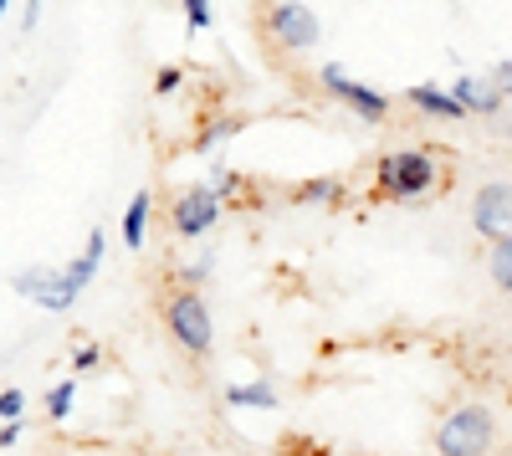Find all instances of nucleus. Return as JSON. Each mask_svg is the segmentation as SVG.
Listing matches in <instances>:
<instances>
[{
	"label": "nucleus",
	"instance_id": "4468645a",
	"mask_svg": "<svg viewBox=\"0 0 512 456\" xmlns=\"http://www.w3.org/2000/svg\"><path fill=\"white\" fill-rule=\"evenodd\" d=\"M292 200L297 205H338V200H344V185H338V180H303V185H297L292 190Z\"/></svg>",
	"mask_w": 512,
	"mask_h": 456
},
{
	"label": "nucleus",
	"instance_id": "f3484780",
	"mask_svg": "<svg viewBox=\"0 0 512 456\" xmlns=\"http://www.w3.org/2000/svg\"><path fill=\"white\" fill-rule=\"evenodd\" d=\"M492 282H497V293L512 287V241L507 236H492Z\"/></svg>",
	"mask_w": 512,
	"mask_h": 456
},
{
	"label": "nucleus",
	"instance_id": "2eb2a0df",
	"mask_svg": "<svg viewBox=\"0 0 512 456\" xmlns=\"http://www.w3.org/2000/svg\"><path fill=\"white\" fill-rule=\"evenodd\" d=\"M241 129H246V118H241V113H221V118H210L205 129H200L195 149H216V144H226V139L241 134Z\"/></svg>",
	"mask_w": 512,
	"mask_h": 456
},
{
	"label": "nucleus",
	"instance_id": "5701e85b",
	"mask_svg": "<svg viewBox=\"0 0 512 456\" xmlns=\"http://www.w3.org/2000/svg\"><path fill=\"white\" fill-rule=\"evenodd\" d=\"M21 431H26V421L16 416V421H6V426H0V451H11L16 441H21Z\"/></svg>",
	"mask_w": 512,
	"mask_h": 456
},
{
	"label": "nucleus",
	"instance_id": "4be33fe9",
	"mask_svg": "<svg viewBox=\"0 0 512 456\" xmlns=\"http://www.w3.org/2000/svg\"><path fill=\"white\" fill-rule=\"evenodd\" d=\"M180 82H185V72H180V67H159V77H154V93H159V98H169V93L180 88Z\"/></svg>",
	"mask_w": 512,
	"mask_h": 456
},
{
	"label": "nucleus",
	"instance_id": "dca6fc26",
	"mask_svg": "<svg viewBox=\"0 0 512 456\" xmlns=\"http://www.w3.org/2000/svg\"><path fill=\"white\" fill-rule=\"evenodd\" d=\"M77 390H82L77 380H57V385L47 390V416H52V421H67V416H72V405H77Z\"/></svg>",
	"mask_w": 512,
	"mask_h": 456
},
{
	"label": "nucleus",
	"instance_id": "1a4fd4ad",
	"mask_svg": "<svg viewBox=\"0 0 512 456\" xmlns=\"http://www.w3.org/2000/svg\"><path fill=\"white\" fill-rule=\"evenodd\" d=\"M451 98L466 108V118H472V113H477V118H497V113L507 108V93L497 88L492 77H456V82H451Z\"/></svg>",
	"mask_w": 512,
	"mask_h": 456
},
{
	"label": "nucleus",
	"instance_id": "f8f14e48",
	"mask_svg": "<svg viewBox=\"0 0 512 456\" xmlns=\"http://www.w3.org/2000/svg\"><path fill=\"white\" fill-rule=\"evenodd\" d=\"M226 405L231 410H277L282 395L272 380H246V385H226Z\"/></svg>",
	"mask_w": 512,
	"mask_h": 456
},
{
	"label": "nucleus",
	"instance_id": "ddd939ff",
	"mask_svg": "<svg viewBox=\"0 0 512 456\" xmlns=\"http://www.w3.org/2000/svg\"><path fill=\"white\" fill-rule=\"evenodd\" d=\"M149 211H154V195L139 190L134 200H128V211H123V246L128 252H144V241H149Z\"/></svg>",
	"mask_w": 512,
	"mask_h": 456
},
{
	"label": "nucleus",
	"instance_id": "20e7f679",
	"mask_svg": "<svg viewBox=\"0 0 512 456\" xmlns=\"http://www.w3.org/2000/svg\"><path fill=\"white\" fill-rule=\"evenodd\" d=\"M267 36L282 52H313L323 41V21L308 0H272L267 6Z\"/></svg>",
	"mask_w": 512,
	"mask_h": 456
},
{
	"label": "nucleus",
	"instance_id": "9d476101",
	"mask_svg": "<svg viewBox=\"0 0 512 456\" xmlns=\"http://www.w3.org/2000/svg\"><path fill=\"white\" fill-rule=\"evenodd\" d=\"M405 103L425 118H436V123H456L466 118V108L451 98V88H436V82H415V88H405Z\"/></svg>",
	"mask_w": 512,
	"mask_h": 456
},
{
	"label": "nucleus",
	"instance_id": "6e6552de",
	"mask_svg": "<svg viewBox=\"0 0 512 456\" xmlns=\"http://www.w3.org/2000/svg\"><path fill=\"white\" fill-rule=\"evenodd\" d=\"M472 226H477V236H507V226H512V185L507 180H487L482 190H477V200H472Z\"/></svg>",
	"mask_w": 512,
	"mask_h": 456
},
{
	"label": "nucleus",
	"instance_id": "aec40b11",
	"mask_svg": "<svg viewBox=\"0 0 512 456\" xmlns=\"http://www.w3.org/2000/svg\"><path fill=\"white\" fill-rule=\"evenodd\" d=\"M16 416H26V390H0V421H16Z\"/></svg>",
	"mask_w": 512,
	"mask_h": 456
},
{
	"label": "nucleus",
	"instance_id": "6ab92c4d",
	"mask_svg": "<svg viewBox=\"0 0 512 456\" xmlns=\"http://www.w3.org/2000/svg\"><path fill=\"white\" fill-rule=\"evenodd\" d=\"M210 21H216V6H210V0H185V26L190 31H210Z\"/></svg>",
	"mask_w": 512,
	"mask_h": 456
},
{
	"label": "nucleus",
	"instance_id": "a878e982",
	"mask_svg": "<svg viewBox=\"0 0 512 456\" xmlns=\"http://www.w3.org/2000/svg\"><path fill=\"white\" fill-rule=\"evenodd\" d=\"M0 16H11V0H0Z\"/></svg>",
	"mask_w": 512,
	"mask_h": 456
},
{
	"label": "nucleus",
	"instance_id": "f257e3e1",
	"mask_svg": "<svg viewBox=\"0 0 512 456\" xmlns=\"http://www.w3.org/2000/svg\"><path fill=\"white\" fill-rule=\"evenodd\" d=\"M436 185H441V159L431 149H390V154H379V164H374V190L384 200L415 205Z\"/></svg>",
	"mask_w": 512,
	"mask_h": 456
},
{
	"label": "nucleus",
	"instance_id": "a211bd4d",
	"mask_svg": "<svg viewBox=\"0 0 512 456\" xmlns=\"http://www.w3.org/2000/svg\"><path fill=\"white\" fill-rule=\"evenodd\" d=\"M210 272H216V252H200V257H190V267H180V282L185 287H200Z\"/></svg>",
	"mask_w": 512,
	"mask_h": 456
},
{
	"label": "nucleus",
	"instance_id": "0eeeda50",
	"mask_svg": "<svg viewBox=\"0 0 512 456\" xmlns=\"http://www.w3.org/2000/svg\"><path fill=\"white\" fill-rule=\"evenodd\" d=\"M169 221H175V236L200 241L210 226L221 221V195L210 190V185H190V190L175 195V211H169Z\"/></svg>",
	"mask_w": 512,
	"mask_h": 456
},
{
	"label": "nucleus",
	"instance_id": "412c9836",
	"mask_svg": "<svg viewBox=\"0 0 512 456\" xmlns=\"http://www.w3.org/2000/svg\"><path fill=\"white\" fill-rule=\"evenodd\" d=\"M98 364H103V349H98V344L72 349V369H77V375H88V369H98Z\"/></svg>",
	"mask_w": 512,
	"mask_h": 456
},
{
	"label": "nucleus",
	"instance_id": "7ed1b4c3",
	"mask_svg": "<svg viewBox=\"0 0 512 456\" xmlns=\"http://www.w3.org/2000/svg\"><path fill=\"white\" fill-rule=\"evenodd\" d=\"M164 328H169V339L195 359H205L216 349V318H210V303H205L200 287H180V293L164 303Z\"/></svg>",
	"mask_w": 512,
	"mask_h": 456
},
{
	"label": "nucleus",
	"instance_id": "b1692460",
	"mask_svg": "<svg viewBox=\"0 0 512 456\" xmlns=\"http://www.w3.org/2000/svg\"><path fill=\"white\" fill-rule=\"evenodd\" d=\"M41 21V0H21V31H36Z\"/></svg>",
	"mask_w": 512,
	"mask_h": 456
},
{
	"label": "nucleus",
	"instance_id": "393cba45",
	"mask_svg": "<svg viewBox=\"0 0 512 456\" xmlns=\"http://www.w3.org/2000/svg\"><path fill=\"white\" fill-rule=\"evenodd\" d=\"M487 77H492V82H497V88H502V93H507V82H512V62H507V57H502V62H497V67H492V72H487Z\"/></svg>",
	"mask_w": 512,
	"mask_h": 456
},
{
	"label": "nucleus",
	"instance_id": "9b49d317",
	"mask_svg": "<svg viewBox=\"0 0 512 456\" xmlns=\"http://www.w3.org/2000/svg\"><path fill=\"white\" fill-rule=\"evenodd\" d=\"M103 252H108V236H103V226H93V231H88V246L77 252V262H72V267H62V272H67V282L77 287V293H82V287H88V282L98 277Z\"/></svg>",
	"mask_w": 512,
	"mask_h": 456
},
{
	"label": "nucleus",
	"instance_id": "39448f33",
	"mask_svg": "<svg viewBox=\"0 0 512 456\" xmlns=\"http://www.w3.org/2000/svg\"><path fill=\"white\" fill-rule=\"evenodd\" d=\"M318 82L328 88V98H338L354 118H364V123H384V118H390V98H384L379 88H369V82L349 77L338 62H323V67H318Z\"/></svg>",
	"mask_w": 512,
	"mask_h": 456
},
{
	"label": "nucleus",
	"instance_id": "f03ea898",
	"mask_svg": "<svg viewBox=\"0 0 512 456\" xmlns=\"http://www.w3.org/2000/svg\"><path fill=\"white\" fill-rule=\"evenodd\" d=\"M497 441H502V421L482 400L451 405L436 426V456H492Z\"/></svg>",
	"mask_w": 512,
	"mask_h": 456
},
{
	"label": "nucleus",
	"instance_id": "423d86ee",
	"mask_svg": "<svg viewBox=\"0 0 512 456\" xmlns=\"http://www.w3.org/2000/svg\"><path fill=\"white\" fill-rule=\"evenodd\" d=\"M11 287L26 298V303H36V308H47V313H67L82 293L67 282V272H57V267H41V262H31V267H21L16 277H11Z\"/></svg>",
	"mask_w": 512,
	"mask_h": 456
}]
</instances>
